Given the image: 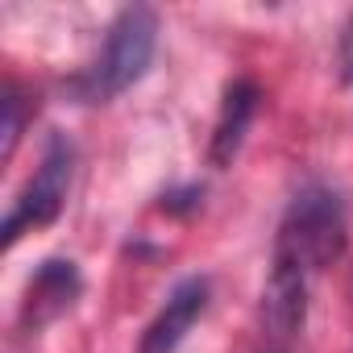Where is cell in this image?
I'll return each instance as SVG.
<instances>
[{"instance_id":"ba28073f","label":"cell","mask_w":353,"mask_h":353,"mask_svg":"<svg viewBox=\"0 0 353 353\" xmlns=\"http://www.w3.org/2000/svg\"><path fill=\"white\" fill-rule=\"evenodd\" d=\"M30 121V100L17 83H5V96H0V162H9L17 154L21 129Z\"/></svg>"},{"instance_id":"9c48e42d","label":"cell","mask_w":353,"mask_h":353,"mask_svg":"<svg viewBox=\"0 0 353 353\" xmlns=\"http://www.w3.org/2000/svg\"><path fill=\"white\" fill-rule=\"evenodd\" d=\"M341 67H345V79H353V17L341 34Z\"/></svg>"},{"instance_id":"6da1fadb","label":"cell","mask_w":353,"mask_h":353,"mask_svg":"<svg viewBox=\"0 0 353 353\" xmlns=\"http://www.w3.org/2000/svg\"><path fill=\"white\" fill-rule=\"evenodd\" d=\"M274 254H287L307 274H320L345 254V208L341 196L324 183H307L283 212Z\"/></svg>"},{"instance_id":"52a82bcc","label":"cell","mask_w":353,"mask_h":353,"mask_svg":"<svg viewBox=\"0 0 353 353\" xmlns=\"http://www.w3.org/2000/svg\"><path fill=\"white\" fill-rule=\"evenodd\" d=\"M258 83L250 79H237L225 88V100H221V117H216V129H212V145H208V162L212 166H229L250 133V121L258 117Z\"/></svg>"},{"instance_id":"5b68a950","label":"cell","mask_w":353,"mask_h":353,"mask_svg":"<svg viewBox=\"0 0 353 353\" xmlns=\"http://www.w3.org/2000/svg\"><path fill=\"white\" fill-rule=\"evenodd\" d=\"M208 295H212L208 279H183L179 287L166 295V303L158 307V316L150 320V328L141 332L137 353H174V349L183 345V336L192 332V324L204 316Z\"/></svg>"},{"instance_id":"7a4b0ae2","label":"cell","mask_w":353,"mask_h":353,"mask_svg":"<svg viewBox=\"0 0 353 353\" xmlns=\"http://www.w3.org/2000/svg\"><path fill=\"white\" fill-rule=\"evenodd\" d=\"M154 46H158V17H154V9H145V5L121 9V17L108 30V42L100 50V59L75 83L79 96L83 100H112V96H121L125 88H133L150 71Z\"/></svg>"},{"instance_id":"8992f818","label":"cell","mask_w":353,"mask_h":353,"mask_svg":"<svg viewBox=\"0 0 353 353\" xmlns=\"http://www.w3.org/2000/svg\"><path fill=\"white\" fill-rule=\"evenodd\" d=\"M79 287H83V283H79L75 262H67V258H46V262L34 270L30 287H26V299H21V328H46L50 320H59V316L75 303Z\"/></svg>"},{"instance_id":"3957f363","label":"cell","mask_w":353,"mask_h":353,"mask_svg":"<svg viewBox=\"0 0 353 353\" xmlns=\"http://www.w3.org/2000/svg\"><path fill=\"white\" fill-rule=\"evenodd\" d=\"M71 170H75V150H71V141H67L63 133H54V137L46 141V154H42L38 170L30 174V183L17 192V200H13V208H9V216H5V229H0L5 250H9L21 233L42 229V225H50V221L63 212L67 192H71Z\"/></svg>"},{"instance_id":"30bf717a","label":"cell","mask_w":353,"mask_h":353,"mask_svg":"<svg viewBox=\"0 0 353 353\" xmlns=\"http://www.w3.org/2000/svg\"><path fill=\"white\" fill-rule=\"evenodd\" d=\"M349 295H353V283H349Z\"/></svg>"},{"instance_id":"277c9868","label":"cell","mask_w":353,"mask_h":353,"mask_svg":"<svg viewBox=\"0 0 353 353\" xmlns=\"http://www.w3.org/2000/svg\"><path fill=\"white\" fill-rule=\"evenodd\" d=\"M307 283H312V274L299 262H291L287 254H274L270 279H266V291H262V332H266L270 345H287L295 332H303Z\"/></svg>"}]
</instances>
